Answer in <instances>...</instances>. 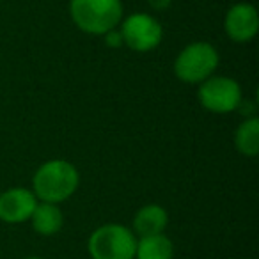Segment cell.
Returning <instances> with one entry per match:
<instances>
[{"instance_id":"2","label":"cell","mask_w":259,"mask_h":259,"mask_svg":"<svg viewBox=\"0 0 259 259\" xmlns=\"http://www.w3.org/2000/svg\"><path fill=\"white\" fill-rule=\"evenodd\" d=\"M69 16L82 32L103 36L122 20L121 0H69Z\"/></svg>"},{"instance_id":"9","label":"cell","mask_w":259,"mask_h":259,"mask_svg":"<svg viewBox=\"0 0 259 259\" xmlns=\"http://www.w3.org/2000/svg\"><path fill=\"white\" fill-rule=\"evenodd\" d=\"M169 224V213L160 204H146L135 213L134 219V234L142 236H153L165 231Z\"/></svg>"},{"instance_id":"12","label":"cell","mask_w":259,"mask_h":259,"mask_svg":"<svg viewBox=\"0 0 259 259\" xmlns=\"http://www.w3.org/2000/svg\"><path fill=\"white\" fill-rule=\"evenodd\" d=\"M234 146H236L238 153L243 156L254 158L259 153V119L247 117L238 124L236 132H234Z\"/></svg>"},{"instance_id":"4","label":"cell","mask_w":259,"mask_h":259,"mask_svg":"<svg viewBox=\"0 0 259 259\" xmlns=\"http://www.w3.org/2000/svg\"><path fill=\"white\" fill-rule=\"evenodd\" d=\"M220 55L208 41H195L183 48L174 61V75L185 83H201L219 68Z\"/></svg>"},{"instance_id":"11","label":"cell","mask_w":259,"mask_h":259,"mask_svg":"<svg viewBox=\"0 0 259 259\" xmlns=\"http://www.w3.org/2000/svg\"><path fill=\"white\" fill-rule=\"evenodd\" d=\"M174 243L165 233L142 236L137 240L135 259H172Z\"/></svg>"},{"instance_id":"10","label":"cell","mask_w":259,"mask_h":259,"mask_svg":"<svg viewBox=\"0 0 259 259\" xmlns=\"http://www.w3.org/2000/svg\"><path fill=\"white\" fill-rule=\"evenodd\" d=\"M32 222V229L41 236H54L62 229L64 224V217L59 208V204H52V202H39L37 201L36 208L30 217Z\"/></svg>"},{"instance_id":"7","label":"cell","mask_w":259,"mask_h":259,"mask_svg":"<svg viewBox=\"0 0 259 259\" xmlns=\"http://www.w3.org/2000/svg\"><path fill=\"white\" fill-rule=\"evenodd\" d=\"M226 36L234 43H248L255 37L259 30L257 9L247 2L234 4L224 18Z\"/></svg>"},{"instance_id":"6","label":"cell","mask_w":259,"mask_h":259,"mask_svg":"<svg viewBox=\"0 0 259 259\" xmlns=\"http://www.w3.org/2000/svg\"><path fill=\"white\" fill-rule=\"evenodd\" d=\"M124 47L134 52H151L162 43L163 27L155 16L146 13H134L119 23Z\"/></svg>"},{"instance_id":"13","label":"cell","mask_w":259,"mask_h":259,"mask_svg":"<svg viewBox=\"0 0 259 259\" xmlns=\"http://www.w3.org/2000/svg\"><path fill=\"white\" fill-rule=\"evenodd\" d=\"M101 37L105 39V45H107L108 48H121V47H124V41H122V34H121V30H119V27H115V29L105 32Z\"/></svg>"},{"instance_id":"3","label":"cell","mask_w":259,"mask_h":259,"mask_svg":"<svg viewBox=\"0 0 259 259\" xmlns=\"http://www.w3.org/2000/svg\"><path fill=\"white\" fill-rule=\"evenodd\" d=\"M137 238L122 224H103L91 233L87 250L93 259H135Z\"/></svg>"},{"instance_id":"1","label":"cell","mask_w":259,"mask_h":259,"mask_svg":"<svg viewBox=\"0 0 259 259\" xmlns=\"http://www.w3.org/2000/svg\"><path fill=\"white\" fill-rule=\"evenodd\" d=\"M80 174L71 162L54 158L39 165L32 178V192L39 202L61 204L76 192Z\"/></svg>"},{"instance_id":"14","label":"cell","mask_w":259,"mask_h":259,"mask_svg":"<svg viewBox=\"0 0 259 259\" xmlns=\"http://www.w3.org/2000/svg\"><path fill=\"white\" fill-rule=\"evenodd\" d=\"M148 2L156 11H165V9L170 8V4H172V0H148Z\"/></svg>"},{"instance_id":"15","label":"cell","mask_w":259,"mask_h":259,"mask_svg":"<svg viewBox=\"0 0 259 259\" xmlns=\"http://www.w3.org/2000/svg\"><path fill=\"white\" fill-rule=\"evenodd\" d=\"M25 259H43V257H39V255H29V257H25Z\"/></svg>"},{"instance_id":"5","label":"cell","mask_w":259,"mask_h":259,"mask_svg":"<svg viewBox=\"0 0 259 259\" xmlns=\"http://www.w3.org/2000/svg\"><path fill=\"white\" fill-rule=\"evenodd\" d=\"M197 100L208 112L213 114H229L238 110L243 101L241 85L231 76L211 75L204 82L199 83Z\"/></svg>"},{"instance_id":"8","label":"cell","mask_w":259,"mask_h":259,"mask_svg":"<svg viewBox=\"0 0 259 259\" xmlns=\"http://www.w3.org/2000/svg\"><path fill=\"white\" fill-rule=\"evenodd\" d=\"M37 199L32 190L13 187L0 194V220L6 224H22L30 220Z\"/></svg>"}]
</instances>
